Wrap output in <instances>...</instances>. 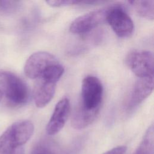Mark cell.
<instances>
[{
	"label": "cell",
	"instance_id": "6da1fadb",
	"mask_svg": "<svg viewBox=\"0 0 154 154\" xmlns=\"http://www.w3.org/2000/svg\"><path fill=\"white\" fill-rule=\"evenodd\" d=\"M34 129L33 123L29 120L13 123L0 137V154H12L22 147L32 135Z\"/></svg>",
	"mask_w": 154,
	"mask_h": 154
},
{
	"label": "cell",
	"instance_id": "7a4b0ae2",
	"mask_svg": "<svg viewBox=\"0 0 154 154\" xmlns=\"http://www.w3.org/2000/svg\"><path fill=\"white\" fill-rule=\"evenodd\" d=\"M0 91L14 105L26 103L29 93L26 83L13 73L0 70Z\"/></svg>",
	"mask_w": 154,
	"mask_h": 154
},
{
	"label": "cell",
	"instance_id": "3957f363",
	"mask_svg": "<svg viewBox=\"0 0 154 154\" xmlns=\"http://www.w3.org/2000/svg\"><path fill=\"white\" fill-rule=\"evenodd\" d=\"M103 96V86L100 80L93 76L85 77L81 86L79 105L88 110H99Z\"/></svg>",
	"mask_w": 154,
	"mask_h": 154
},
{
	"label": "cell",
	"instance_id": "277c9868",
	"mask_svg": "<svg viewBox=\"0 0 154 154\" xmlns=\"http://www.w3.org/2000/svg\"><path fill=\"white\" fill-rule=\"evenodd\" d=\"M106 21L120 37H128L134 31L133 21L120 4L110 5Z\"/></svg>",
	"mask_w": 154,
	"mask_h": 154
},
{
	"label": "cell",
	"instance_id": "5b68a950",
	"mask_svg": "<svg viewBox=\"0 0 154 154\" xmlns=\"http://www.w3.org/2000/svg\"><path fill=\"white\" fill-rule=\"evenodd\" d=\"M126 63L138 78L153 76V55L148 51H132L126 58Z\"/></svg>",
	"mask_w": 154,
	"mask_h": 154
},
{
	"label": "cell",
	"instance_id": "8992f818",
	"mask_svg": "<svg viewBox=\"0 0 154 154\" xmlns=\"http://www.w3.org/2000/svg\"><path fill=\"white\" fill-rule=\"evenodd\" d=\"M56 57L51 53L38 51L33 53L27 59L24 66V73L30 79H36L52 66L58 63Z\"/></svg>",
	"mask_w": 154,
	"mask_h": 154
},
{
	"label": "cell",
	"instance_id": "52a82bcc",
	"mask_svg": "<svg viewBox=\"0 0 154 154\" xmlns=\"http://www.w3.org/2000/svg\"><path fill=\"white\" fill-rule=\"evenodd\" d=\"M109 7L94 10L78 17L70 24V32L74 34L84 33L100 25L106 21Z\"/></svg>",
	"mask_w": 154,
	"mask_h": 154
},
{
	"label": "cell",
	"instance_id": "ba28073f",
	"mask_svg": "<svg viewBox=\"0 0 154 154\" xmlns=\"http://www.w3.org/2000/svg\"><path fill=\"white\" fill-rule=\"evenodd\" d=\"M70 111V103L68 98L63 97L56 104L53 114L46 126V132L49 135L58 133L64 127Z\"/></svg>",
	"mask_w": 154,
	"mask_h": 154
},
{
	"label": "cell",
	"instance_id": "9c48e42d",
	"mask_svg": "<svg viewBox=\"0 0 154 154\" xmlns=\"http://www.w3.org/2000/svg\"><path fill=\"white\" fill-rule=\"evenodd\" d=\"M57 82L46 77L36 79L33 90V98L37 107L43 108L52 100L55 92Z\"/></svg>",
	"mask_w": 154,
	"mask_h": 154
},
{
	"label": "cell",
	"instance_id": "30bf717a",
	"mask_svg": "<svg viewBox=\"0 0 154 154\" xmlns=\"http://www.w3.org/2000/svg\"><path fill=\"white\" fill-rule=\"evenodd\" d=\"M153 89V76L138 78L131 93L128 108L132 109L143 102Z\"/></svg>",
	"mask_w": 154,
	"mask_h": 154
},
{
	"label": "cell",
	"instance_id": "8fae6325",
	"mask_svg": "<svg viewBox=\"0 0 154 154\" xmlns=\"http://www.w3.org/2000/svg\"><path fill=\"white\" fill-rule=\"evenodd\" d=\"M99 110H88L79 104L75 109L71 119V124L76 129H82L91 124L96 119Z\"/></svg>",
	"mask_w": 154,
	"mask_h": 154
},
{
	"label": "cell",
	"instance_id": "7c38bea8",
	"mask_svg": "<svg viewBox=\"0 0 154 154\" xmlns=\"http://www.w3.org/2000/svg\"><path fill=\"white\" fill-rule=\"evenodd\" d=\"M128 2L142 17L153 20L154 17V1H131Z\"/></svg>",
	"mask_w": 154,
	"mask_h": 154
},
{
	"label": "cell",
	"instance_id": "4fadbf2b",
	"mask_svg": "<svg viewBox=\"0 0 154 154\" xmlns=\"http://www.w3.org/2000/svg\"><path fill=\"white\" fill-rule=\"evenodd\" d=\"M133 154H154V129L153 125L149 127L139 146Z\"/></svg>",
	"mask_w": 154,
	"mask_h": 154
},
{
	"label": "cell",
	"instance_id": "5bb4252c",
	"mask_svg": "<svg viewBox=\"0 0 154 154\" xmlns=\"http://www.w3.org/2000/svg\"><path fill=\"white\" fill-rule=\"evenodd\" d=\"M32 154H66L58 146L50 141H40L34 147Z\"/></svg>",
	"mask_w": 154,
	"mask_h": 154
},
{
	"label": "cell",
	"instance_id": "9a60e30c",
	"mask_svg": "<svg viewBox=\"0 0 154 154\" xmlns=\"http://www.w3.org/2000/svg\"><path fill=\"white\" fill-rule=\"evenodd\" d=\"M46 2L50 6L54 7H60L71 5H76L79 4H84L85 1H69V0H51L46 1Z\"/></svg>",
	"mask_w": 154,
	"mask_h": 154
},
{
	"label": "cell",
	"instance_id": "2e32d148",
	"mask_svg": "<svg viewBox=\"0 0 154 154\" xmlns=\"http://www.w3.org/2000/svg\"><path fill=\"white\" fill-rule=\"evenodd\" d=\"M17 3V1H0V12L8 13L14 10Z\"/></svg>",
	"mask_w": 154,
	"mask_h": 154
},
{
	"label": "cell",
	"instance_id": "e0dca14e",
	"mask_svg": "<svg viewBox=\"0 0 154 154\" xmlns=\"http://www.w3.org/2000/svg\"><path fill=\"white\" fill-rule=\"evenodd\" d=\"M126 151V147L125 146H120L114 147L103 154H125Z\"/></svg>",
	"mask_w": 154,
	"mask_h": 154
},
{
	"label": "cell",
	"instance_id": "ac0fdd59",
	"mask_svg": "<svg viewBox=\"0 0 154 154\" xmlns=\"http://www.w3.org/2000/svg\"><path fill=\"white\" fill-rule=\"evenodd\" d=\"M24 150L22 147H20L18 149H17L12 154H23Z\"/></svg>",
	"mask_w": 154,
	"mask_h": 154
},
{
	"label": "cell",
	"instance_id": "d6986e66",
	"mask_svg": "<svg viewBox=\"0 0 154 154\" xmlns=\"http://www.w3.org/2000/svg\"><path fill=\"white\" fill-rule=\"evenodd\" d=\"M2 96H3V94H2V92L0 91V101L1 100V99H2Z\"/></svg>",
	"mask_w": 154,
	"mask_h": 154
}]
</instances>
